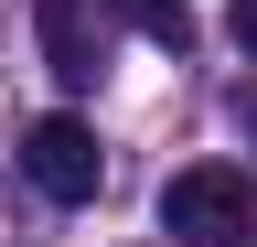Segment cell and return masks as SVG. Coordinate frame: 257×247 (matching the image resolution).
<instances>
[{
  "label": "cell",
  "mask_w": 257,
  "mask_h": 247,
  "mask_svg": "<svg viewBox=\"0 0 257 247\" xmlns=\"http://www.w3.org/2000/svg\"><path fill=\"white\" fill-rule=\"evenodd\" d=\"M161 226L182 247H257V194L236 161H182L161 183Z\"/></svg>",
  "instance_id": "6da1fadb"
},
{
  "label": "cell",
  "mask_w": 257,
  "mask_h": 247,
  "mask_svg": "<svg viewBox=\"0 0 257 247\" xmlns=\"http://www.w3.org/2000/svg\"><path fill=\"white\" fill-rule=\"evenodd\" d=\"M22 172H32V194H43V204H86L96 183H107V161H96V129H86V118H64V108L22 129Z\"/></svg>",
  "instance_id": "7a4b0ae2"
},
{
  "label": "cell",
  "mask_w": 257,
  "mask_h": 247,
  "mask_svg": "<svg viewBox=\"0 0 257 247\" xmlns=\"http://www.w3.org/2000/svg\"><path fill=\"white\" fill-rule=\"evenodd\" d=\"M43 65L64 86H96V33H86V0H43Z\"/></svg>",
  "instance_id": "3957f363"
},
{
  "label": "cell",
  "mask_w": 257,
  "mask_h": 247,
  "mask_svg": "<svg viewBox=\"0 0 257 247\" xmlns=\"http://www.w3.org/2000/svg\"><path fill=\"white\" fill-rule=\"evenodd\" d=\"M118 22H140V33H150V43H172V54L193 43V0H118Z\"/></svg>",
  "instance_id": "277c9868"
},
{
  "label": "cell",
  "mask_w": 257,
  "mask_h": 247,
  "mask_svg": "<svg viewBox=\"0 0 257 247\" xmlns=\"http://www.w3.org/2000/svg\"><path fill=\"white\" fill-rule=\"evenodd\" d=\"M225 33H236V43L257 54V0H236V11H225Z\"/></svg>",
  "instance_id": "5b68a950"
}]
</instances>
